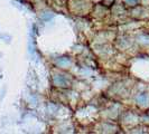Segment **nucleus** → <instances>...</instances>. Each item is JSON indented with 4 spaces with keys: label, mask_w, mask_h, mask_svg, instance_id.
<instances>
[{
    "label": "nucleus",
    "mask_w": 149,
    "mask_h": 134,
    "mask_svg": "<svg viewBox=\"0 0 149 134\" xmlns=\"http://www.w3.org/2000/svg\"><path fill=\"white\" fill-rule=\"evenodd\" d=\"M55 83H56V84H60L61 86H66V84H67V82L62 77V75L55 77Z\"/></svg>",
    "instance_id": "f257e3e1"
},
{
    "label": "nucleus",
    "mask_w": 149,
    "mask_h": 134,
    "mask_svg": "<svg viewBox=\"0 0 149 134\" xmlns=\"http://www.w3.org/2000/svg\"><path fill=\"white\" fill-rule=\"evenodd\" d=\"M147 95L146 94H140L138 97H137V102H138L139 104H145L147 103Z\"/></svg>",
    "instance_id": "f03ea898"
},
{
    "label": "nucleus",
    "mask_w": 149,
    "mask_h": 134,
    "mask_svg": "<svg viewBox=\"0 0 149 134\" xmlns=\"http://www.w3.org/2000/svg\"><path fill=\"white\" fill-rule=\"evenodd\" d=\"M58 64L60 65H67V64H70V61L67 59V58H61V59H58Z\"/></svg>",
    "instance_id": "7ed1b4c3"
},
{
    "label": "nucleus",
    "mask_w": 149,
    "mask_h": 134,
    "mask_svg": "<svg viewBox=\"0 0 149 134\" xmlns=\"http://www.w3.org/2000/svg\"><path fill=\"white\" fill-rule=\"evenodd\" d=\"M128 3H131V5H133V3H137L138 2V0H126Z\"/></svg>",
    "instance_id": "20e7f679"
}]
</instances>
